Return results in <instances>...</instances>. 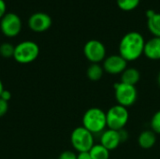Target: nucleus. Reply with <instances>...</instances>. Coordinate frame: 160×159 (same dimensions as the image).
<instances>
[{
  "label": "nucleus",
  "instance_id": "nucleus-1",
  "mask_svg": "<svg viewBox=\"0 0 160 159\" xmlns=\"http://www.w3.org/2000/svg\"><path fill=\"white\" fill-rule=\"evenodd\" d=\"M145 40L142 35L136 31L127 33L119 43V54L127 61L132 62L139 59L144 51Z\"/></svg>",
  "mask_w": 160,
  "mask_h": 159
},
{
  "label": "nucleus",
  "instance_id": "nucleus-2",
  "mask_svg": "<svg viewBox=\"0 0 160 159\" xmlns=\"http://www.w3.org/2000/svg\"><path fill=\"white\" fill-rule=\"evenodd\" d=\"M82 127L92 134L102 133L107 128L106 112L97 107L88 109L82 116Z\"/></svg>",
  "mask_w": 160,
  "mask_h": 159
},
{
  "label": "nucleus",
  "instance_id": "nucleus-3",
  "mask_svg": "<svg viewBox=\"0 0 160 159\" xmlns=\"http://www.w3.org/2000/svg\"><path fill=\"white\" fill-rule=\"evenodd\" d=\"M39 55L38 45L32 40H24L15 46L13 58L22 65L34 62Z\"/></svg>",
  "mask_w": 160,
  "mask_h": 159
},
{
  "label": "nucleus",
  "instance_id": "nucleus-4",
  "mask_svg": "<svg viewBox=\"0 0 160 159\" xmlns=\"http://www.w3.org/2000/svg\"><path fill=\"white\" fill-rule=\"evenodd\" d=\"M70 142L73 149L78 153L89 152L94 146V134L85 127H78L73 129L70 135Z\"/></svg>",
  "mask_w": 160,
  "mask_h": 159
},
{
  "label": "nucleus",
  "instance_id": "nucleus-5",
  "mask_svg": "<svg viewBox=\"0 0 160 159\" xmlns=\"http://www.w3.org/2000/svg\"><path fill=\"white\" fill-rule=\"evenodd\" d=\"M106 119L107 128L117 131L124 129L129 119L128 108H125L118 104L111 107L106 112Z\"/></svg>",
  "mask_w": 160,
  "mask_h": 159
},
{
  "label": "nucleus",
  "instance_id": "nucleus-6",
  "mask_svg": "<svg viewBox=\"0 0 160 159\" xmlns=\"http://www.w3.org/2000/svg\"><path fill=\"white\" fill-rule=\"evenodd\" d=\"M114 97L117 104L125 108L132 107L138 99V91L136 86L126 84L123 82H116L113 85Z\"/></svg>",
  "mask_w": 160,
  "mask_h": 159
},
{
  "label": "nucleus",
  "instance_id": "nucleus-7",
  "mask_svg": "<svg viewBox=\"0 0 160 159\" xmlns=\"http://www.w3.org/2000/svg\"><path fill=\"white\" fill-rule=\"evenodd\" d=\"M83 54L91 64H99L106 58V47L98 39H90L83 46Z\"/></svg>",
  "mask_w": 160,
  "mask_h": 159
},
{
  "label": "nucleus",
  "instance_id": "nucleus-8",
  "mask_svg": "<svg viewBox=\"0 0 160 159\" xmlns=\"http://www.w3.org/2000/svg\"><path fill=\"white\" fill-rule=\"evenodd\" d=\"M22 20L13 12H7L0 20V30L8 37H14L22 31Z\"/></svg>",
  "mask_w": 160,
  "mask_h": 159
},
{
  "label": "nucleus",
  "instance_id": "nucleus-9",
  "mask_svg": "<svg viewBox=\"0 0 160 159\" xmlns=\"http://www.w3.org/2000/svg\"><path fill=\"white\" fill-rule=\"evenodd\" d=\"M52 24V20L51 16L45 12H35L28 19L29 28L37 33H41L47 31Z\"/></svg>",
  "mask_w": 160,
  "mask_h": 159
},
{
  "label": "nucleus",
  "instance_id": "nucleus-10",
  "mask_svg": "<svg viewBox=\"0 0 160 159\" xmlns=\"http://www.w3.org/2000/svg\"><path fill=\"white\" fill-rule=\"evenodd\" d=\"M102 67L104 71L111 75H121L128 67V62L120 54H112L104 59Z\"/></svg>",
  "mask_w": 160,
  "mask_h": 159
},
{
  "label": "nucleus",
  "instance_id": "nucleus-11",
  "mask_svg": "<svg viewBox=\"0 0 160 159\" xmlns=\"http://www.w3.org/2000/svg\"><path fill=\"white\" fill-rule=\"evenodd\" d=\"M120 143H122L120 131L107 128L100 135V144L107 148L109 151L116 149Z\"/></svg>",
  "mask_w": 160,
  "mask_h": 159
},
{
  "label": "nucleus",
  "instance_id": "nucleus-12",
  "mask_svg": "<svg viewBox=\"0 0 160 159\" xmlns=\"http://www.w3.org/2000/svg\"><path fill=\"white\" fill-rule=\"evenodd\" d=\"M143 54L150 60H160V37H154L145 42Z\"/></svg>",
  "mask_w": 160,
  "mask_h": 159
},
{
  "label": "nucleus",
  "instance_id": "nucleus-13",
  "mask_svg": "<svg viewBox=\"0 0 160 159\" xmlns=\"http://www.w3.org/2000/svg\"><path fill=\"white\" fill-rule=\"evenodd\" d=\"M140 80H141V73L135 67H127L120 75V82L129 85L136 86V84L140 82Z\"/></svg>",
  "mask_w": 160,
  "mask_h": 159
},
{
  "label": "nucleus",
  "instance_id": "nucleus-14",
  "mask_svg": "<svg viewBox=\"0 0 160 159\" xmlns=\"http://www.w3.org/2000/svg\"><path fill=\"white\" fill-rule=\"evenodd\" d=\"M157 142V134L153 130L142 131L138 138V143L142 149H151Z\"/></svg>",
  "mask_w": 160,
  "mask_h": 159
},
{
  "label": "nucleus",
  "instance_id": "nucleus-15",
  "mask_svg": "<svg viewBox=\"0 0 160 159\" xmlns=\"http://www.w3.org/2000/svg\"><path fill=\"white\" fill-rule=\"evenodd\" d=\"M104 69L103 67L99 64H91L87 70H86V75L87 78L92 81V82H98L99 81L104 74Z\"/></svg>",
  "mask_w": 160,
  "mask_h": 159
},
{
  "label": "nucleus",
  "instance_id": "nucleus-16",
  "mask_svg": "<svg viewBox=\"0 0 160 159\" xmlns=\"http://www.w3.org/2000/svg\"><path fill=\"white\" fill-rule=\"evenodd\" d=\"M89 154L92 159H109L110 158V151L105 148L100 143L94 144V146L90 149Z\"/></svg>",
  "mask_w": 160,
  "mask_h": 159
},
{
  "label": "nucleus",
  "instance_id": "nucleus-17",
  "mask_svg": "<svg viewBox=\"0 0 160 159\" xmlns=\"http://www.w3.org/2000/svg\"><path fill=\"white\" fill-rule=\"evenodd\" d=\"M147 26L154 37H160V13H156L147 20Z\"/></svg>",
  "mask_w": 160,
  "mask_h": 159
},
{
  "label": "nucleus",
  "instance_id": "nucleus-18",
  "mask_svg": "<svg viewBox=\"0 0 160 159\" xmlns=\"http://www.w3.org/2000/svg\"><path fill=\"white\" fill-rule=\"evenodd\" d=\"M141 0H116L117 6L124 11H131L138 7Z\"/></svg>",
  "mask_w": 160,
  "mask_h": 159
},
{
  "label": "nucleus",
  "instance_id": "nucleus-19",
  "mask_svg": "<svg viewBox=\"0 0 160 159\" xmlns=\"http://www.w3.org/2000/svg\"><path fill=\"white\" fill-rule=\"evenodd\" d=\"M15 46L11 43L4 42L0 45V55L4 58H10L13 57Z\"/></svg>",
  "mask_w": 160,
  "mask_h": 159
},
{
  "label": "nucleus",
  "instance_id": "nucleus-20",
  "mask_svg": "<svg viewBox=\"0 0 160 159\" xmlns=\"http://www.w3.org/2000/svg\"><path fill=\"white\" fill-rule=\"evenodd\" d=\"M151 130H153L156 134H160V110L156 112L151 118L150 121Z\"/></svg>",
  "mask_w": 160,
  "mask_h": 159
},
{
  "label": "nucleus",
  "instance_id": "nucleus-21",
  "mask_svg": "<svg viewBox=\"0 0 160 159\" xmlns=\"http://www.w3.org/2000/svg\"><path fill=\"white\" fill-rule=\"evenodd\" d=\"M57 159H77V154L74 153L73 151L67 150V151L62 152L59 155V157H58Z\"/></svg>",
  "mask_w": 160,
  "mask_h": 159
},
{
  "label": "nucleus",
  "instance_id": "nucleus-22",
  "mask_svg": "<svg viewBox=\"0 0 160 159\" xmlns=\"http://www.w3.org/2000/svg\"><path fill=\"white\" fill-rule=\"evenodd\" d=\"M8 110V102L0 98V117L4 116Z\"/></svg>",
  "mask_w": 160,
  "mask_h": 159
},
{
  "label": "nucleus",
  "instance_id": "nucleus-23",
  "mask_svg": "<svg viewBox=\"0 0 160 159\" xmlns=\"http://www.w3.org/2000/svg\"><path fill=\"white\" fill-rule=\"evenodd\" d=\"M7 13V4L5 0H0V20Z\"/></svg>",
  "mask_w": 160,
  "mask_h": 159
},
{
  "label": "nucleus",
  "instance_id": "nucleus-24",
  "mask_svg": "<svg viewBox=\"0 0 160 159\" xmlns=\"http://www.w3.org/2000/svg\"><path fill=\"white\" fill-rule=\"evenodd\" d=\"M0 98L3 99V100H5V101H7V102H8V101L10 100V98H11V93H10L8 90H6V89H5V90L3 91V93L1 94Z\"/></svg>",
  "mask_w": 160,
  "mask_h": 159
},
{
  "label": "nucleus",
  "instance_id": "nucleus-25",
  "mask_svg": "<svg viewBox=\"0 0 160 159\" xmlns=\"http://www.w3.org/2000/svg\"><path fill=\"white\" fill-rule=\"evenodd\" d=\"M77 159H92L89 152H82L77 154Z\"/></svg>",
  "mask_w": 160,
  "mask_h": 159
},
{
  "label": "nucleus",
  "instance_id": "nucleus-26",
  "mask_svg": "<svg viewBox=\"0 0 160 159\" xmlns=\"http://www.w3.org/2000/svg\"><path fill=\"white\" fill-rule=\"evenodd\" d=\"M155 14H156V12H155V10H153V9H148V10L146 11V17H147V19L153 17Z\"/></svg>",
  "mask_w": 160,
  "mask_h": 159
},
{
  "label": "nucleus",
  "instance_id": "nucleus-27",
  "mask_svg": "<svg viewBox=\"0 0 160 159\" xmlns=\"http://www.w3.org/2000/svg\"><path fill=\"white\" fill-rule=\"evenodd\" d=\"M5 90V88H4V84H3V82H2V81L0 80V96H1V94L3 93V91Z\"/></svg>",
  "mask_w": 160,
  "mask_h": 159
},
{
  "label": "nucleus",
  "instance_id": "nucleus-28",
  "mask_svg": "<svg viewBox=\"0 0 160 159\" xmlns=\"http://www.w3.org/2000/svg\"><path fill=\"white\" fill-rule=\"evenodd\" d=\"M158 85L160 86V71L158 72Z\"/></svg>",
  "mask_w": 160,
  "mask_h": 159
}]
</instances>
